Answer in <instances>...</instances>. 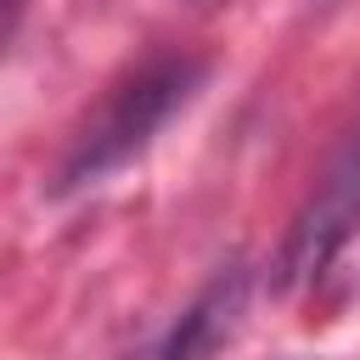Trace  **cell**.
<instances>
[{"mask_svg":"<svg viewBox=\"0 0 360 360\" xmlns=\"http://www.w3.org/2000/svg\"><path fill=\"white\" fill-rule=\"evenodd\" d=\"M354 231H360V129L338 146V158L326 163L321 186L292 214L287 242H281L276 270H270V287L276 292H298V287L321 281L332 270V259L349 248Z\"/></svg>","mask_w":360,"mask_h":360,"instance_id":"obj_2","label":"cell"},{"mask_svg":"<svg viewBox=\"0 0 360 360\" xmlns=\"http://www.w3.org/2000/svg\"><path fill=\"white\" fill-rule=\"evenodd\" d=\"M248 292H253V270L242 259L219 264L208 276V287L180 309V321L169 326V338L158 343L152 360H208V354H219L248 315Z\"/></svg>","mask_w":360,"mask_h":360,"instance_id":"obj_3","label":"cell"},{"mask_svg":"<svg viewBox=\"0 0 360 360\" xmlns=\"http://www.w3.org/2000/svg\"><path fill=\"white\" fill-rule=\"evenodd\" d=\"M17 11H22V0H6V28L17 22Z\"/></svg>","mask_w":360,"mask_h":360,"instance_id":"obj_4","label":"cell"},{"mask_svg":"<svg viewBox=\"0 0 360 360\" xmlns=\"http://www.w3.org/2000/svg\"><path fill=\"white\" fill-rule=\"evenodd\" d=\"M202 79H208V62H197V56H163V62L141 68V73L101 107V118L73 141V152L62 158L56 191L101 186L112 169L135 163V158L158 141V129H163L174 112L191 107V96L202 90Z\"/></svg>","mask_w":360,"mask_h":360,"instance_id":"obj_1","label":"cell"}]
</instances>
